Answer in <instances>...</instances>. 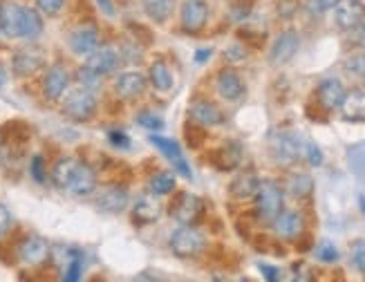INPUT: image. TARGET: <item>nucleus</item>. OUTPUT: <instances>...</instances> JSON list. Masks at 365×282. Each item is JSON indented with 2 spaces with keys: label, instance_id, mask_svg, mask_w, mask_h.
<instances>
[{
  "label": "nucleus",
  "instance_id": "nucleus-1",
  "mask_svg": "<svg viewBox=\"0 0 365 282\" xmlns=\"http://www.w3.org/2000/svg\"><path fill=\"white\" fill-rule=\"evenodd\" d=\"M256 211L262 224H273L282 211V190L273 182H260L256 193Z\"/></svg>",
  "mask_w": 365,
  "mask_h": 282
},
{
  "label": "nucleus",
  "instance_id": "nucleus-2",
  "mask_svg": "<svg viewBox=\"0 0 365 282\" xmlns=\"http://www.w3.org/2000/svg\"><path fill=\"white\" fill-rule=\"evenodd\" d=\"M204 244H207L204 235L191 224H184L170 235V249L177 258H195L198 253H202Z\"/></svg>",
  "mask_w": 365,
  "mask_h": 282
},
{
  "label": "nucleus",
  "instance_id": "nucleus-3",
  "mask_svg": "<svg viewBox=\"0 0 365 282\" xmlns=\"http://www.w3.org/2000/svg\"><path fill=\"white\" fill-rule=\"evenodd\" d=\"M63 112L74 121H88L92 119L97 112V99L92 92H88V90H76V92H72L65 99Z\"/></svg>",
  "mask_w": 365,
  "mask_h": 282
},
{
  "label": "nucleus",
  "instance_id": "nucleus-4",
  "mask_svg": "<svg viewBox=\"0 0 365 282\" xmlns=\"http://www.w3.org/2000/svg\"><path fill=\"white\" fill-rule=\"evenodd\" d=\"M365 18V5L361 0H338L334 5V20L340 29H357Z\"/></svg>",
  "mask_w": 365,
  "mask_h": 282
},
{
  "label": "nucleus",
  "instance_id": "nucleus-5",
  "mask_svg": "<svg viewBox=\"0 0 365 282\" xmlns=\"http://www.w3.org/2000/svg\"><path fill=\"white\" fill-rule=\"evenodd\" d=\"M209 20V5L207 0H186L181 7V27L188 34H198L204 29Z\"/></svg>",
  "mask_w": 365,
  "mask_h": 282
},
{
  "label": "nucleus",
  "instance_id": "nucleus-6",
  "mask_svg": "<svg viewBox=\"0 0 365 282\" xmlns=\"http://www.w3.org/2000/svg\"><path fill=\"white\" fill-rule=\"evenodd\" d=\"M271 155L280 166H294L301 157L298 141H296L291 134L278 132L271 137Z\"/></svg>",
  "mask_w": 365,
  "mask_h": 282
},
{
  "label": "nucleus",
  "instance_id": "nucleus-7",
  "mask_svg": "<svg viewBox=\"0 0 365 282\" xmlns=\"http://www.w3.org/2000/svg\"><path fill=\"white\" fill-rule=\"evenodd\" d=\"M170 216H173L179 224H193L202 216V199L191 193H179L175 204L170 206Z\"/></svg>",
  "mask_w": 365,
  "mask_h": 282
},
{
  "label": "nucleus",
  "instance_id": "nucleus-8",
  "mask_svg": "<svg viewBox=\"0 0 365 282\" xmlns=\"http://www.w3.org/2000/svg\"><path fill=\"white\" fill-rule=\"evenodd\" d=\"M151 143L166 157V160H168L170 164L175 166V171H177L179 175H184V177H188V179L193 177L191 168H188V164H186V160H184V155H181L179 146H177L173 139H166V137H162V134H151Z\"/></svg>",
  "mask_w": 365,
  "mask_h": 282
},
{
  "label": "nucleus",
  "instance_id": "nucleus-9",
  "mask_svg": "<svg viewBox=\"0 0 365 282\" xmlns=\"http://www.w3.org/2000/svg\"><path fill=\"white\" fill-rule=\"evenodd\" d=\"M298 45H301V38L298 34H296L294 29H287L282 31L280 36L273 41V48L269 52V59L273 65H282L294 59V54L298 52Z\"/></svg>",
  "mask_w": 365,
  "mask_h": 282
},
{
  "label": "nucleus",
  "instance_id": "nucleus-10",
  "mask_svg": "<svg viewBox=\"0 0 365 282\" xmlns=\"http://www.w3.org/2000/svg\"><path fill=\"white\" fill-rule=\"evenodd\" d=\"M18 255L20 260L29 267L43 265L50 258V244L45 238H41V235H29V238H25V242L20 244Z\"/></svg>",
  "mask_w": 365,
  "mask_h": 282
},
{
  "label": "nucleus",
  "instance_id": "nucleus-11",
  "mask_svg": "<svg viewBox=\"0 0 365 282\" xmlns=\"http://www.w3.org/2000/svg\"><path fill=\"white\" fill-rule=\"evenodd\" d=\"M117 63H119L117 50L115 48H108V45H106V48H97L95 52L88 54L85 67H88V70L97 72L99 76H106V74H110L112 70H115Z\"/></svg>",
  "mask_w": 365,
  "mask_h": 282
},
{
  "label": "nucleus",
  "instance_id": "nucleus-12",
  "mask_svg": "<svg viewBox=\"0 0 365 282\" xmlns=\"http://www.w3.org/2000/svg\"><path fill=\"white\" fill-rule=\"evenodd\" d=\"M67 85H70V74H67V70L63 65H54V67H50L48 72H45L43 92H45V97H48L50 101L61 99L63 92L67 90Z\"/></svg>",
  "mask_w": 365,
  "mask_h": 282
},
{
  "label": "nucleus",
  "instance_id": "nucleus-13",
  "mask_svg": "<svg viewBox=\"0 0 365 282\" xmlns=\"http://www.w3.org/2000/svg\"><path fill=\"white\" fill-rule=\"evenodd\" d=\"M316 99L325 110H336L345 99V87L338 78H325L316 90Z\"/></svg>",
  "mask_w": 365,
  "mask_h": 282
},
{
  "label": "nucleus",
  "instance_id": "nucleus-14",
  "mask_svg": "<svg viewBox=\"0 0 365 282\" xmlns=\"http://www.w3.org/2000/svg\"><path fill=\"white\" fill-rule=\"evenodd\" d=\"M273 231H276L282 240H296L303 233V216L296 211H280L278 218L273 220Z\"/></svg>",
  "mask_w": 365,
  "mask_h": 282
},
{
  "label": "nucleus",
  "instance_id": "nucleus-15",
  "mask_svg": "<svg viewBox=\"0 0 365 282\" xmlns=\"http://www.w3.org/2000/svg\"><path fill=\"white\" fill-rule=\"evenodd\" d=\"M188 115L193 121L202 123V126H218V123L224 121V112L215 104H211V101H204V99L193 101L188 106Z\"/></svg>",
  "mask_w": 365,
  "mask_h": 282
},
{
  "label": "nucleus",
  "instance_id": "nucleus-16",
  "mask_svg": "<svg viewBox=\"0 0 365 282\" xmlns=\"http://www.w3.org/2000/svg\"><path fill=\"white\" fill-rule=\"evenodd\" d=\"M43 61H45V56L41 50L36 48H27V50H20L16 56H14V74L16 76H32V74H36L41 67H43Z\"/></svg>",
  "mask_w": 365,
  "mask_h": 282
},
{
  "label": "nucleus",
  "instance_id": "nucleus-17",
  "mask_svg": "<svg viewBox=\"0 0 365 282\" xmlns=\"http://www.w3.org/2000/svg\"><path fill=\"white\" fill-rule=\"evenodd\" d=\"M70 48L74 54H90V52H95L99 48V31L97 27L92 25H83V27H78L70 34Z\"/></svg>",
  "mask_w": 365,
  "mask_h": 282
},
{
  "label": "nucleus",
  "instance_id": "nucleus-18",
  "mask_svg": "<svg viewBox=\"0 0 365 282\" xmlns=\"http://www.w3.org/2000/svg\"><path fill=\"white\" fill-rule=\"evenodd\" d=\"M218 92L226 101H240L245 97V83L237 72L222 70L218 76Z\"/></svg>",
  "mask_w": 365,
  "mask_h": 282
},
{
  "label": "nucleus",
  "instance_id": "nucleus-19",
  "mask_svg": "<svg viewBox=\"0 0 365 282\" xmlns=\"http://www.w3.org/2000/svg\"><path fill=\"white\" fill-rule=\"evenodd\" d=\"M95 188H97L95 171L85 164H78L72 179H70V184H67V190H70L72 195H90Z\"/></svg>",
  "mask_w": 365,
  "mask_h": 282
},
{
  "label": "nucleus",
  "instance_id": "nucleus-20",
  "mask_svg": "<svg viewBox=\"0 0 365 282\" xmlns=\"http://www.w3.org/2000/svg\"><path fill=\"white\" fill-rule=\"evenodd\" d=\"M115 90H117V94L121 99L139 97V94H144V90H146V76L139 74V72H123V74L117 76Z\"/></svg>",
  "mask_w": 365,
  "mask_h": 282
},
{
  "label": "nucleus",
  "instance_id": "nucleus-21",
  "mask_svg": "<svg viewBox=\"0 0 365 282\" xmlns=\"http://www.w3.org/2000/svg\"><path fill=\"white\" fill-rule=\"evenodd\" d=\"M25 27V7L7 5L3 9V34L9 38H20Z\"/></svg>",
  "mask_w": 365,
  "mask_h": 282
},
{
  "label": "nucleus",
  "instance_id": "nucleus-22",
  "mask_svg": "<svg viewBox=\"0 0 365 282\" xmlns=\"http://www.w3.org/2000/svg\"><path fill=\"white\" fill-rule=\"evenodd\" d=\"M340 115L347 121H365V90L345 92L343 104H340Z\"/></svg>",
  "mask_w": 365,
  "mask_h": 282
},
{
  "label": "nucleus",
  "instance_id": "nucleus-23",
  "mask_svg": "<svg viewBox=\"0 0 365 282\" xmlns=\"http://www.w3.org/2000/svg\"><path fill=\"white\" fill-rule=\"evenodd\" d=\"M128 202H130L128 190L115 186V188L104 190V193L99 195L97 206L106 213H121V211H125V206H128Z\"/></svg>",
  "mask_w": 365,
  "mask_h": 282
},
{
  "label": "nucleus",
  "instance_id": "nucleus-24",
  "mask_svg": "<svg viewBox=\"0 0 365 282\" xmlns=\"http://www.w3.org/2000/svg\"><path fill=\"white\" fill-rule=\"evenodd\" d=\"M211 162L220 168V171H233L235 166L242 162V148L240 143H224L211 155Z\"/></svg>",
  "mask_w": 365,
  "mask_h": 282
},
{
  "label": "nucleus",
  "instance_id": "nucleus-25",
  "mask_svg": "<svg viewBox=\"0 0 365 282\" xmlns=\"http://www.w3.org/2000/svg\"><path fill=\"white\" fill-rule=\"evenodd\" d=\"M159 216H162V204L153 197H139L135 202V209H132V218L135 222H144V224H151L157 222Z\"/></svg>",
  "mask_w": 365,
  "mask_h": 282
},
{
  "label": "nucleus",
  "instance_id": "nucleus-26",
  "mask_svg": "<svg viewBox=\"0 0 365 282\" xmlns=\"http://www.w3.org/2000/svg\"><path fill=\"white\" fill-rule=\"evenodd\" d=\"M258 186H260V179L256 177V173H242V175H237L233 179V184H231V195L237 197V199H249V197H254L258 193Z\"/></svg>",
  "mask_w": 365,
  "mask_h": 282
},
{
  "label": "nucleus",
  "instance_id": "nucleus-27",
  "mask_svg": "<svg viewBox=\"0 0 365 282\" xmlns=\"http://www.w3.org/2000/svg\"><path fill=\"white\" fill-rule=\"evenodd\" d=\"M78 164H81V162H78L76 157H63V160L56 162L54 171H52L54 184L59 186V188H67V184H70V179H72V175H74Z\"/></svg>",
  "mask_w": 365,
  "mask_h": 282
},
{
  "label": "nucleus",
  "instance_id": "nucleus-28",
  "mask_svg": "<svg viewBox=\"0 0 365 282\" xmlns=\"http://www.w3.org/2000/svg\"><path fill=\"white\" fill-rule=\"evenodd\" d=\"M175 0H142V7L148 14V18L155 22H166L173 14Z\"/></svg>",
  "mask_w": 365,
  "mask_h": 282
},
{
  "label": "nucleus",
  "instance_id": "nucleus-29",
  "mask_svg": "<svg viewBox=\"0 0 365 282\" xmlns=\"http://www.w3.org/2000/svg\"><path fill=\"white\" fill-rule=\"evenodd\" d=\"M151 83L159 92H168L173 87V72H170V67L164 61H155L151 65Z\"/></svg>",
  "mask_w": 365,
  "mask_h": 282
},
{
  "label": "nucleus",
  "instance_id": "nucleus-30",
  "mask_svg": "<svg viewBox=\"0 0 365 282\" xmlns=\"http://www.w3.org/2000/svg\"><path fill=\"white\" fill-rule=\"evenodd\" d=\"M43 31V20L36 9L25 7V27H22V38H36Z\"/></svg>",
  "mask_w": 365,
  "mask_h": 282
},
{
  "label": "nucleus",
  "instance_id": "nucleus-31",
  "mask_svg": "<svg viewBox=\"0 0 365 282\" xmlns=\"http://www.w3.org/2000/svg\"><path fill=\"white\" fill-rule=\"evenodd\" d=\"M175 188V175L173 173H157L153 179H151V190L155 195H168L170 190Z\"/></svg>",
  "mask_w": 365,
  "mask_h": 282
},
{
  "label": "nucleus",
  "instance_id": "nucleus-32",
  "mask_svg": "<svg viewBox=\"0 0 365 282\" xmlns=\"http://www.w3.org/2000/svg\"><path fill=\"white\" fill-rule=\"evenodd\" d=\"M289 188H291V193L296 197H307V195H312V190H314V182H312V177L310 175H294L291 177V182H289Z\"/></svg>",
  "mask_w": 365,
  "mask_h": 282
},
{
  "label": "nucleus",
  "instance_id": "nucleus-33",
  "mask_svg": "<svg viewBox=\"0 0 365 282\" xmlns=\"http://www.w3.org/2000/svg\"><path fill=\"white\" fill-rule=\"evenodd\" d=\"M345 72L354 78H363L365 81V54H357V56H350L345 61Z\"/></svg>",
  "mask_w": 365,
  "mask_h": 282
},
{
  "label": "nucleus",
  "instance_id": "nucleus-34",
  "mask_svg": "<svg viewBox=\"0 0 365 282\" xmlns=\"http://www.w3.org/2000/svg\"><path fill=\"white\" fill-rule=\"evenodd\" d=\"M350 258H352V262H354V267L365 276V240L352 242V246H350Z\"/></svg>",
  "mask_w": 365,
  "mask_h": 282
},
{
  "label": "nucleus",
  "instance_id": "nucleus-35",
  "mask_svg": "<svg viewBox=\"0 0 365 282\" xmlns=\"http://www.w3.org/2000/svg\"><path fill=\"white\" fill-rule=\"evenodd\" d=\"M316 258L321 262H327V265H332V262H336L338 258H340V253H338V249L332 244V242H323V244H318V249H316Z\"/></svg>",
  "mask_w": 365,
  "mask_h": 282
},
{
  "label": "nucleus",
  "instance_id": "nucleus-36",
  "mask_svg": "<svg viewBox=\"0 0 365 282\" xmlns=\"http://www.w3.org/2000/svg\"><path fill=\"white\" fill-rule=\"evenodd\" d=\"M137 123L148 130H162L164 128V119H159L155 112H142L139 117H137Z\"/></svg>",
  "mask_w": 365,
  "mask_h": 282
},
{
  "label": "nucleus",
  "instance_id": "nucleus-37",
  "mask_svg": "<svg viewBox=\"0 0 365 282\" xmlns=\"http://www.w3.org/2000/svg\"><path fill=\"white\" fill-rule=\"evenodd\" d=\"M81 272H83V255L81 258H76L74 262H70L65 269H63V280L67 282H74L81 278Z\"/></svg>",
  "mask_w": 365,
  "mask_h": 282
},
{
  "label": "nucleus",
  "instance_id": "nucleus-38",
  "mask_svg": "<svg viewBox=\"0 0 365 282\" xmlns=\"http://www.w3.org/2000/svg\"><path fill=\"white\" fill-rule=\"evenodd\" d=\"M39 9L48 16H56L65 7V0H36Z\"/></svg>",
  "mask_w": 365,
  "mask_h": 282
},
{
  "label": "nucleus",
  "instance_id": "nucleus-39",
  "mask_svg": "<svg viewBox=\"0 0 365 282\" xmlns=\"http://www.w3.org/2000/svg\"><path fill=\"white\" fill-rule=\"evenodd\" d=\"M224 59L229 63H242L247 59V50L242 48V45H231V48L224 50Z\"/></svg>",
  "mask_w": 365,
  "mask_h": 282
},
{
  "label": "nucleus",
  "instance_id": "nucleus-40",
  "mask_svg": "<svg viewBox=\"0 0 365 282\" xmlns=\"http://www.w3.org/2000/svg\"><path fill=\"white\" fill-rule=\"evenodd\" d=\"M338 0H307V9L312 11V14H325V11L334 9V5Z\"/></svg>",
  "mask_w": 365,
  "mask_h": 282
},
{
  "label": "nucleus",
  "instance_id": "nucleus-41",
  "mask_svg": "<svg viewBox=\"0 0 365 282\" xmlns=\"http://www.w3.org/2000/svg\"><path fill=\"white\" fill-rule=\"evenodd\" d=\"M78 81H81L83 85H88V87H97L101 83V76L92 70H88V67L83 65L81 70H78Z\"/></svg>",
  "mask_w": 365,
  "mask_h": 282
},
{
  "label": "nucleus",
  "instance_id": "nucleus-42",
  "mask_svg": "<svg viewBox=\"0 0 365 282\" xmlns=\"http://www.w3.org/2000/svg\"><path fill=\"white\" fill-rule=\"evenodd\" d=\"M251 9H254V5H251V0H237V3L231 7V16H233L235 20H242V18L249 16Z\"/></svg>",
  "mask_w": 365,
  "mask_h": 282
},
{
  "label": "nucleus",
  "instance_id": "nucleus-43",
  "mask_svg": "<svg viewBox=\"0 0 365 282\" xmlns=\"http://www.w3.org/2000/svg\"><path fill=\"white\" fill-rule=\"evenodd\" d=\"M32 177L36 179L39 184H45V168H43V157L36 155L32 160Z\"/></svg>",
  "mask_w": 365,
  "mask_h": 282
},
{
  "label": "nucleus",
  "instance_id": "nucleus-44",
  "mask_svg": "<svg viewBox=\"0 0 365 282\" xmlns=\"http://www.w3.org/2000/svg\"><path fill=\"white\" fill-rule=\"evenodd\" d=\"M305 150H307V160H310V164H312V166H321V162H323V155H321V150H318L314 143L307 146Z\"/></svg>",
  "mask_w": 365,
  "mask_h": 282
},
{
  "label": "nucleus",
  "instance_id": "nucleus-45",
  "mask_svg": "<svg viewBox=\"0 0 365 282\" xmlns=\"http://www.w3.org/2000/svg\"><path fill=\"white\" fill-rule=\"evenodd\" d=\"M108 137H110V141L115 143V146H121V148H128V146H130V139L125 137L123 132H117V130H112V132L108 134Z\"/></svg>",
  "mask_w": 365,
  "mask_h": 282
},
{
  "label": "nucleus",
  "instance_id": "nucleus-46",
  "mask_svg": "<svg viewBox=\"0 0 365 282\" xmlns=\"http://www.w3.org/2000/svg\"><path fill=\"white\" fill-rule=\"evenodd\" d=\"M9 224H11V213L7 211L5 204H0V233H5L9 229Z\"/></svg>",
  "mask_w": 365,
  "mask_h": 282
},
{
  "label": "nucleus",
  "instance_id": "nucleus-47",
  "mask_svg": "<svg viewBox=\"0 0 365 282\" xmlns=\"http://www.w3.org/2000/svg\"><path fill=\"white\" fill-rule=\"evenodd\" d=\"M258 269H260V272L265 274V278H267V280H271V282H276V280L280 278V276H278L280 272H278L276 267H269V265H258Z\"/></svg>",
  "mask_w": 365,
  "mask_h": 282
},
{
  "label": "nucleus",
  "instance_id": "nucleus-48",
  "mask_svg": "<svg viewBox=\"0 0 365 282\" xmlns=\"http://www.w3.org/2000/svg\"><path fill=\"white\" fill-rule=\"evenodd\" d=\"M354 43H359V45H365V22H361V25L357 27V34H354Z\"/></svg>",
  "mask_w": 365,
  "mask_h": 282
},
{
  "label": "nucleus",
  "instance_id": "nucleus-49",
  "mask_svg": "<svg viewBox=\"0 0 365 282\" xmlns=\"http://www.w3.org/2000/svg\"><path fill=\"white\" fill-rule=\"evenodd\" d=\"M97 3H99V7L104 9L108 16H112V14H115V9H112V3H110V0H97Z\"/></svg>",
  "mask_w": 365,
  "mask_h": 282
},
{
  "label": "nucleus",
  "instance_id": "nucleus-50",
  "mask_svg": "<svg viewBox=\"0 0 365 282\" xmlns=\"http://www.w3.org/2000/svg\"><path fill=\"white\" fill-rule=\"evenodd\" d=\"M195 56H198V59H195L198 63H204V61H207V56H211V50H200Z\"/></svg>",
  "mask_w": 365,
  "mask_h": 282
},
{
  "label": "nucleus",
  "instance_id": "nucleus-51",
  "mask_svg": "<svg viewBox=\"0 0 365 282\" xmlns=\"http://www.w3.org/2000/svg\"><path fill=\"white\" fill-rule=\"evenodd\" d=\"M0 31H3V7H0Z\"/></svg>",
  "mask_w": 365,
  "mask_h": 282
},
{
  "label": "nucleus",
  "instance_id": "nucleus-52",
  "mask_svg": "<svg viewBox=\"0 0 365 282\" xmlns=\"http://www.w3.org/2000/svg\"><path fill=\"white\" fill-rule=\"evenodd\" d=\"M0 164H3V153H0Z\"/></svg>",
  "mask_w": 365,
  "mask_h": 282
}]
</instances>
